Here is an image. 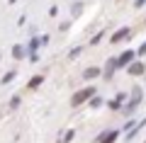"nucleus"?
<instances>
[{
  "label": "nucleus",
  "instance_id": "423d86ee",
  "mask_svg": "<svg viewBox=\"0 0 146 143\" xmlns=\"http://www.w3.org/2000/svg\"><path fill=\"white\" fill-rule=\"evenodd\" d=\"M117 138H119V131H107V133H102V136H100L98 143H115Z\"/></svg>",
  "mask_w": 146,
  "mask_h": 143
},
{
  "label": "nucleus",
  "instance_id": "9b49d317",
  "mask_svg": "<svg viewBox=\"0 0 146 143\" xmlns=\"http://www.w3.org/2000/svg\"><path fill=\"white\" fill-rule=\"evenodd\" d=\"M42 82H44V78H42V75H34V78L29 80V90H34V87H39Z\"/></svg>",
  "mask_w": 146,
  "mask_h": 143
},
{
  "label": "nucleus",
  "instance_id": "a211bd4d",
  "mask_svg": "<svg viewBox=\"0 0 146 143\" xmlns=\"http://www.w3.org/2000/svg\"><path fill=\"white\" fill-rule=\"evenodd\" d=\"M10 3H17V0H10Z\"/></svg>",
  "mask_w": 146,
  "mask_h": 143
},
{
  "label": "nucleus",
  "instance_id": "1a4fd4ad",
  "mask_svg": "<svg viewBox=\"0 0 146 143\" xmlns=\"http://www.w3.org/2000/svg\"><path fill=\"white\" fill-rule=\"evenodd\" d=\"M39 44H42V39H36V36H32V39H29V44H27V51H36V46H39Z\"/></svg>",
  "mask_w": 146,
  "mask_h": 143
},
{
  "label": "nucleus",
  "instance_id": "f8f14e48",
  "mask_svg": "<svg viewBox=\"0 0 146 143\" xmlns=\"http://www.w3.org/2000/svg\"><path fill=\"white\" fill-rule=\"evenodd\" d=\"M73 136H76V131H73V129H71V131H66V133L61 136V143H68V141H73Z\"/></svg>",
  "mask_w": 146,
  "mask_h": 143
},
{
  "label": "nucleus",
  "instance_id": "2eb2a0df",
  "mask_svg": "<svg viewBox=\"0 0 146 143\" xmlns=\"http://www.w3.org/2000/svg\"><path fill=\"white\" fill-rule=\"evenodd\" d=\"M136 56H146V41H144V44L139 46V51H136Z\"/></svg>",
  "mask_w": 146,
  "mask_h": 143
},
{
  "label": "nucleus",
  "instance_id": "39448f33",
  "mask_svg": "<svg viewBox=\"0 0 146 143\" xmlns=\"http://www.w3.org/2000/svg\"><path fill=\"white\" fill-rule=\"evenodd\" d=\"M127 68H129V75H141V73L146 71V63H136V61H131V63H127Z\"/></svg>",
  "mask_w": 146,
  "mask_h": 143
},
{
  "label": "nucleus",
  "instance_id": "f257e3e1",
  "mask_svg": "<svg viewBox=\"0 0 146 143\" xmlns=\"http://www.w3.org/2000/svg\"><path fill=\"white\" fill-rule=\"evenodd\" d=\"M95 92H98L95 87H83V90H78V92H76V95L71 97V104H73V107H80L83 102H88V100L93 97Z\"/></svg>",
  "mask_w": 146,
  "mask_h": 143
},
{
  "label": "nucleus",
  "instance_id": "9d476101",
  "mask_svg": "<svg viewBox=\"0 0 146 143\" xmlns=\"http://www.w3.org/2000/svg\"><path fill=\"white\" fill-rule=\"evenodd\" d=\"M22 56H25V46H20V44L12 46V58H22Z\"/></svg>",
  "mask_w": 146,
  "mask_h": 143
},
{
  "label": "nucleus",
  "instance_id": "f03ea898",
  "mask_svg": "<svg viewBox=\"0 0 146 143\" xmlns=\"http://www.w3.org/2000/svg\"><path fill=\"white\" fill-rule=\"evenodd\" d=\"M136 58V51H131V49H127V51H122L119 56H117V68H124L127 63H131Z\"/></svg>",
  "mask_w": 146,
  "mask_h": 143
},
{
  "label": "nucleus",
  "instance_id": "ddd939ff",
  "mask_svg": "<svg viewBox=\"0 0 146 143\" xmlns=\"http://www.w3.org/2000/svg\"><path fill=\"white\" fill-rule=\"evenodd\" d=\"M10 80H15V71H10V73L3 75V82H10Z\"/></svg>",
  "mask_w": 146,
  "mask_h": 143
},
{
  "label": "nucleus",
  "instance_id": "f3484780",
  "mask_svg": "<svg viewBox=\"0 0 146 143\" xmlns=\"http://www.w3.org/2000/svg\"><path fill=\"white\" fill-rule=\"evenodd\" d=\"M146 5V0H136V7H144Z\"/></svg>",
  "mask_w": 146,
  "mask_h": 143
},
{
  "label": "nucleus",
  "instance_id": "0eeeda50",
  "mask_svg": "<svg viewBox=\"0 0 146 143\" xmlns=\"http://www.w3.org/2000/svg\"><path fill=\"white\" fill-rule=\"evenodd\" d=\"M117 71V58H110L107 66H105V78H112V73Z\"/></svg>",
  "mask_w": 146,
  "mask_h": 143
},
{
  "label": "nucleus",
  "instance_id": "4468645a",
  "mask_svg": "<svg viewBox=\"0 0 146 143\" xmlns=\"http://www.w3.org/2000/svg\"><path fill=\"white\" fill-rule=\"evenodd\" d=\"M100 104H102V100H100V97H95V95H93V97H90V107H100Z\"/></svg>",
  "mask_w": 146,
  "mask_h": 143
},
{
  "label": "nucleus",
  "instance_id": "7ed1b4c3",
  "mask_svg": "<svg viewBox=\"0 0 146 143\" xmlns=\"http://www.w3.org/2000/svg\"><path fill=\"white\" fill-rule=\"evenodd\" d=\"M129 36H131V29H129V27H122V29H117L115 34L110 36V41H112V44H119V41L129 39Z\"/></svg>",
  "mask_w": 146,
  "mask_h": 143
},
{
  "label": "nucleus",
  "instance_id": "dca6fc26",
  "mask_svg": "<svg viewBox=\"0 0 146 143\" xmlns=\"http://www.w3.org/2000/svg\"><path fill=\"white\" fill-rule=\"evenodd\" d=\"M68 56H71V58H76V56H80V49H78V46H76V49H71V53H68Z\"/></svg>",
  "mask_w": 146,
  "mask_h": 143
},
{
  "label": "nucleus",
  "instance_id": "6e6552de",
  "mask_svg": "<svg viewBox=\"0 0 146 143\" xmlns=\"http://www.w3.org/2000/svg\"><path fill=\"white\" fill-rule=\"evenodd\" d=\"M98 75H100V68H88V71L83 73V78H85V80H95Z\"/></svg>",
  "mask_w": 146,
  "mask_h": 143
},
{
  "label": "nucleus",
  "instance_id": "20e7f679",
  "mask_svg": "<svg viewBox=\"0 0 146 143\" xmlns=\"http://www.w3.org/2000/svg\"><path fill=\"white\" fill-rule=\"evenodd\" d=\"M139 102H141V90H131V100L124 104V107H122V112H127V114H129V112H131V109H134Z\"/></svg>",
  "mask_w": 146,
  "mask_h": 143
}]
</instances>
